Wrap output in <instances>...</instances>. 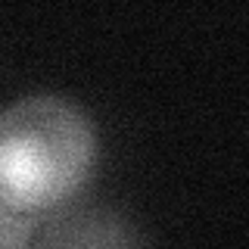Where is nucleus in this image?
<instances>
[{
  "label": "nucleus",
  "mask_w": 249,
  "mask_h": 249,
  "mask_svg": "<svg viewBox=\"0 0 249 249\" xmlns=\"http://www.w3.org/2000/svg\"><path fill=\"white\" fill-rule=\"evenodd\" d=\"M35 249H146V240L124 209L78 199L44 218Z\"/></svg>",
  "instance_id": "nucleus-2"
},
{
  "label": "nucleus",
  "mask_w": 249,
  "mask_h": 249,
  "mask_svg": "<svg viewBox=\"0 0 249 249\" xmlns=\"http://www.w3.org/2000/svg\"><path fill=\"white\" fill-rule=\"evenodd\" d=\"M41 221L44 218L16 215L0 206V249H35Z\"/></svg>",
  "instance_id": "nucleus-3"
},
{
  "label": "nucleus",
  "mask_w": 249,
  "mask_h": 249,
  "mask_svg": "<svg viewBox=\"0 0 249 249\" xmlns=\"http://www.w3.org/2000/svg\"><path fill=\"white\" fill-rule=\"evenodd\" d=\"M97 162V124L78 100L35 90L0 109L3 209L28 218H50L84 199Z\"/></svg>",
  "instance_id": "nucleus-1"
}]
</instances>
